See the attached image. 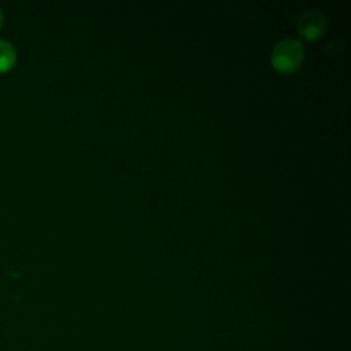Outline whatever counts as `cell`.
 I'll return each mask as SVG.
<instances>
[{
	"mask_svg": "<svg viewBox=\"0 0 351 351\" xmlns=\"http://www.w3.org/2000/svg\"><path fill=\"white\" fill-rule=\"evenodd\" d=\"M303 59V48L298 40L285 38L276 44L271 53L273 66L281 73L295 71Z\"/></svg>",
	"mask_w": 351,
	"mask_h": 351,
	"instance_id": "obj_1",
	"label": "cell"
},
{
	"mask_svg": "<svg viewBox=\"0 0 351 351\" xmlns=\"http://www.w3.org/2000/svg\"><path fill=\"white\" fill-rule=\"evenodd\" d=\"M325 29V18L318 10H310L302 14L298 22V32L306 40H315Z\"/></svg>",
	"mask_w": 351,
	"mask_h": 351,
	"instance_id": "obj_2",
	"label": "cell"
},
{
	"mask_svg": "<svg viewBox=\"0 0 351 351\" xmlns=\"http://www.w3.org/2000/svg\"><path fill=\"white\" fill-rule=\"evenodd\" d=\"M15 59H16V53L12 45L8 41L0 38V71H5L11 69L15 63Z\"/></svg>",
	"mask_w": 351,
	"mask_h": 351,
	"instance_id": "obj_3",
	"label": "cell"
},
{
	"mask_svg": "<svg viewBox=\"0 0 351 351\" xmlns=\"http://www.w3.org/2000/svg\"><path fill=\"white\" fill-rule=\"evenodd\" d=\"M1 19H3V15H1V11H0V25H1Z\"/></svg>",
	"mask_w": 351,
	"mask_h": 351,
	"instance_id": "obj_4",
	"label": "cell"
}]
</instances>
